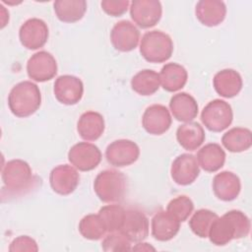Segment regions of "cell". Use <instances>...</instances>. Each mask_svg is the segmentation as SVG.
Masks as SVG:
<instances>
[{
	"instance_id": "obj_7",
	"label": "cell",
	"mask_w": 252,
	"mask_h": 252,
	"mask_svg": "<svg viewBox=\"0 0 252 252\" xmlns=\"http://www.w3.org/2000/svg\"><path fill=\"white\" fill-rule=\"evenodd\" d=\"M130 16L142 29L155 27L161 19L162 7L158 0H134L130 3Z\"/></svg>"
},
{
	"instance_id": "obj_14",
	"label": "cell",
	"mask_w": 252,
	"mask_h": 252,
	"mask_svg": "<svg viewBox=\"0 0 252 252\" xmlns=\"http://www.w3.org/2000/svg\"><path fill=\"white\" fill-rule=\"evenodd\" d=\"M80 181V174L73 165L59 164L49 174V183L52 190L62 196L73 193Z\"/></svg>"
},
{
	"instance_id": "obj_25",
	"label": "cell",
	"mask_w": 252,
	"mask_h": 252,
	"mask_svg": "<svg viewBox=\"0 0 252 252\" xmlns=\"http://www.w3.org/2000/svg\"><path fill=\"white\" fill-rule=\"evenodd\" d=\"M178 144L186 151H196L206 139L204 128L198 122H186L176 130Z\"/></svg>"
},
{
	"instance_id": "obj_19",
	"label": "cell",
	"mask_w": 252,
	"mask_h": 252,
	"mask_svg": "<svg viewBox=\"0 0 252 252\" xmlns=\"http://www.w3.org/2000/svg\"><path fill=\"white\" fill-rule=\"evenodd\" d=\"M195 15L202 25L217 27L225 19L226 6L220 0H201L196 4Z\"/></svg>"
},
{
	"instance_id": "obj_5",
	"label": "cell",
	"mask_w": 252,
	"mask_h": 252,
	"mask_svg": "<svg viewBox=\"0 0 252 252\" xmlns=\"http://www.w3.org/2000/svg\"><path fill=\"white\" fill-rule=\"evenodd\" d=\"M173 52L171 37L161 31L147 32L140 42V53L150 63H162L167 61Z\"/></svg>"
},
{
	"instance_id": "obj_26",
	"label": "cell",
	"mask_w": 252,
	"mask_h": 252,
	"mask_svg": "<svg viewBox=\"0 0 252 252\" xmlns=\"http://www.w3.org/2000/svg\"><path fill=\"white\" fill-rule=\"evenodd\" d=\"M197 160L207 172H216L220 170L225 162V152L216 143H209L203 146L197 153Z\"/></svg>"
},
{
	"instance_id": "obj_37",
	"label": "cell",
	"mask_w": 252,
	"mask_h": 252,
	"mask_svg": "<svg viewBox=\"0 0 252 252\" xmlns=\"http://www.w3.org/2000/svg\"><path fill=\"white\" fill-rule=\"evenodd\" d=\"M0 8H1V29H3L9 22V12L5 9L3 5H1Z\"/></svg>"
},
{
	"instance_id": "obj_4",
	"label": "cell",
	"mask_w": 252,
	"mask_h": 252,
	"mask_svg": "<svg viewBox=\"0 0 252 252\" xmlns=\"http://www.w3.org/2000/svg\"><path fill=\"white\" fill-rule=\"evenodd\" d=\"M94 190L100 201L108 204L119 203L126 194V176L116 169L102 170L94 181Z\"/></svg>"
},
{
	"instance_id": "obj_3",
	"label": "cell",
	"mask_w": 252,
	"mask_h": 252,
	"mask_svg": "<svg viewBox=\"0 0 252 252\" xmlns=\"http://www.w3.org/2000/svg\"><path fill=\"white\" fill-rule=\"evenodd\" d=\"M41 104L40 90L31 81L15 85L8 94V106L11 112L20 118L32 115Z\"/></svg>"
},
{
	"instance_id": "obj_20",
	"label": "cell",
	"mask_w": 252,
	"mask_h": 252,
	"mask_svg": "<svg viewBox=\"0 0 252 252\" xmlns=\"http://www.w3.org/2000/svg\"><path fill=\"white\" fill-rule=\"evenodd\" d=\"M152 235L158 241L171 240L180 229V221L167 211H158L151 221Z\"/></svg>"
},
{
	"instance_id": "obj_29",
	"label": "cell",
	"mask_w": 252,
	"mask_h": 252,
	"mask_svg": "<svg viewBox=\"0 0 252 252\" xmlns=\"http://www.w3.org/2000/svg\"><path fill=\"white\" fill-rule=\"evenodd\" d=\"M160 86L159 75L150 69L139 71L131 80L132 90L140 95H152L158 91Z\"/></svg>"
},
{
	"instance_id": "obj_16",
	"label": "cell",
	"mask_w": 252,
	"mask_h": 252,
	"mask_svg": "<svg viewBox=\"0 0 252 252\" xmlns=\"http://www.w3.org/2000/svg\"><path fill=\"white\" fill-rule=\"evenodd\" d=\"M171 122L169 110L162 104L148 106L142 116V125L151 135H162L170 128Z\"/></svg>"
},
{
	"instance_id": "obj_32",
	"label": "cell",
	"mask_w": 252,
	"mask_h": 252,
	"mask_svg": "<svg viewBox=\"0 0 252 252\" xmlns=\"http://www.w3.org/2000/svg\"><path fill=\"white\" fill-rule=\"evenodd\" d=\"M218 217L219 216L211 210L200 209L196 211L189 220V227L195 235L200 238H207L210 227Z\"/></svg>"
},
{
	"instance_id": "obj_22",
	"label": "cell",
	"mask_w": 252,
	"mask_h": 252,
	"mask_svg": "<svg viewBox=\"0 0 252 252\" xmlns=\"http://www.w3.org/2000/svg\"><path fill=\"white\" fill-rule=\"evenodd\" d=\"M169 108L177 121L190 122L198 115L199 106L196 99L187 93L173 94L169 101Z\"/></svg>"
},
{
	"instance_id": "obj_28",
	"label": "cell",
	"mask_w": 252,
	"mask_h": 252,
	"mask_svg": "<svg viewBox=\"0 0 252 252\" xmlns=\"http://www.w3.org/2000/svg\"><path fill=\"white\" fill-rule=\"evenodd\" d=\"M221 144L231 153L247 151L252 146V133L244 127L231 128L222 135Z\"/></svg>"
},
{
	"instance_id": "obj_31",
	"label": "cell",
	"mask_w": 252,
	"mask_h": 252,
	"mask_svg": "<svg viewBox=\"0 0 252 252\" xmlns=\"http://www.w3.org/2000/svg\"><path fill=\"white\" fill-rule=\"evenodd\" d=\"M125 209L118 204H110L101 207L98 211V216L102 220L107 232H113L120 230L124 218Z\"/></svg>"
},
{
	"instance_id": "obj_6",
	"label": "cell",
	"mask_w": 252,
	"mask_h": 252,
	"mask_svg": "<svg viewBox=\"0 0 252 252\" xmlns=\"http://www.w3.org/2000/svg\"><path fill=\"white\" fill-rule=\"evenodd\" d=\"M233 112L230 104L217 98L210 101L201 112V121L212 132H221L230 126Z\"/></svg>"
},
{
	"instance_id": "obj_1",
	"label": "cell",
	"mask_w": 252,
	"mask_h": 252,
	"mask_svg": "<svg viewBox=\"0 0 252 252\" xmlns=\"http://www.w3.org/2000/svg\"><path fill=\"white\" fill-rule=\"evenodd\" d=\"M250 226V220L243 212L231 210L213 221L208 237L213 244L223 246L232 239L246 237L249 234Z\"/></svg>"
},
{
	"instance_id": "obj_23",
	"label": "cell",
	"mask_w": 252,
	"mask_h": 252,
	"mask_svg": "<svg viewBox=\"0 0 252 252\" xmlns=\"http://www.w3.org/2000/svg\"><path fill=\"white\" fill-rule=\"evenodd\" d=\"M104 128V118L96 111L84 112L77 122L78 134L85 141H96L103 134Z\"/></svg>"
},
{
	"instance_id": "obj_35",
	"label": "cell",
	"mask_w": 252,
	"mask_h": 252,
	"mask_svg": "<svg viewBox=\"0 0 252 252\" xmlns=\"http://www.w3.org/2000/svg\"><path fill=\"white\" fill-rule=\"evenodd\" d=\"M10 252H36L38 246L36 241L29 235H20L12 240L9 246Z\"/></svg>"
},
{
	"instance_id": "obj_18",
	"label": "cell",
	"mask_w": 252,
	"mask_h": 252,
	"mask_svg": "<svg viewBox=\"0 0 252 252\" xmlns=\"http://www.w3.org/2000/svg\"><path fill=\"white\" fill-rule=\"evenodd\" d=\"M215 196L223 202L235 200L241 190L239 177L231 171H221L215 175L212 183Z\"/></svg>"
},
{
	"instance_id": "obj_10",
	"label": "cell",
	"mask_w": 252,
	"mask_h": 252,
	"mask_svg": "<svg viewBox=\"0 0 252 252\" xmlns=\"http://www.w3.org/2000/svg\"><path fill=\"white\" fill-rule=\"evenodd\" d=\"M48 35L47 24L38 18L27 20L19 30V38L22 45L30 50L43 47L47 42Z\"/></svg>"
},
{
	"instance_id": "obj_36",
	"label": "cell",
	"mask_w": 252,
	"mask_h": 252,
	"mask_svg": "<svg viewBox=\"0 0 252 252\" xmlns=\"http://www.w3.org/2000/svg\"><path fill=\"white\" fill-rule=\"evenodd\" d=\"M128 0H103L100 2L101 9L111 17H120L125 14L130 7Z\"/></svg>"
},
{
	"instance_id": "obj_34",
	"label": "cell",
	"mask_w": 252,
	"mask_h": 252,
	"mask_svg": "<svg viewBox=\"0 0 252 252\" xmlns=\"http://www.w3.org/2000/svg\"><path fill=\"white\" fill-rule=\"evenodd\" d=\"M101 248L104 251H129L131 250V241L120 231L109 232L104 236L101 242Z\"/></svg>"
},
{
	"instance_id": "obj_38",
	"label": "cell",
	"mask_w": 252,
	"mask_h": 252,
	"mask_svg": "<svg viewBox=\"0 0 252 252\" xmlns=\"http://www.w3.org/2000/svg\"><path fill=\"white\" fill-rule=\"evenodd\" d=\"M131 250H138V251H150V250H155L153 246H151L149 243H142V242H137L136 246H134Z\"/></svg>"
},
{
	"instance_id": "obj_27",
	"label": "cell",
	"mask_w": 252,
	"mask_h": 252,
	"mask_svg": "<svg viewBox=\"0 0 252 252\" xmlns=\"http://www.w3.org/2000/svg\"><path fill=\"white\" fill-rule=\"evenodd\" d=\"M56 17L63 23H76L83 19L87 11L85 0H57L53 3Z\"/></svg>"
},
{
	"instance_id": "obj_33",
	"label": "cell",
	"mask_w": 252,
	"mask_h": 252,
	"mask_svg": "<svg viewBox=\"0 0 252 252\" xmlns=\"http://www.w3.org/2000/svg\"><path fill=\"white\" fill-rule=\"evenodd\" d=\"M194 210V204L192 200L186 195H180L169 201L166 207V211L177 219L180 222L185 221Z\"/></svg>"
},
{
	"instance_id": "obj_11",
	"label": "cell",
	"mask_w": 252,
	"mask_h": 252,
	"mask_svg": "<svg viewBox=\"0 0 252 252\" xmlns=\"http://www.w3.org/2000/svg\"><path fill=\"white\" fill-rule=\"evenodd\" d=\"M27 73L32 81L39 83L49 81L57 74V62L51 53L38 51L28 60Z\"/></svg>"
},
{
	"instance_id": "obj_24",
	"label": "cell",
	"mask_w": 252,
	"mask_h": 252,
	"mask_svg": "<svg viewBox=\"0 0 252 252\" xmlns=\"http://www.w3.org/2000/svg\"><path fill=\"white\" fill-rule=\"evenodd\" d=\"M158 75L162 89L169 93L181 90L188 80L186 69L182 65L174 62L163 65Z\"/></svg>"
},
{
	"instance_id": "obj_12",
	"label": "cell",
	"mask_w": 252,
	"mask_h": 252,
	"mask_svg": "<svg viewBox=\"0 0 252 252\" xmlns=\"http://www.w3.org/2000/svg\"><path fill=\"white\" fill-rule=\"evenodd\" d=\"M56 99L65 105L77 104L84 94V84L82 80L73 75L59 76L53 87Z\"/></svg>"
},
{
	"instance_id": "obj_9",
	"label": "cell",
	"mask_w": 252,
	"mask_h": 252,
	"mask_svg": "<svg viewBox=\"0 0 252 252\" xmlns=\"http://www.w3.org/2000/svg\"><path fill=\"white\" fill-rule=\"evenodd\" d=\"M68 160L78 170L90 171L101 161V152L94 144L79 142L69 150Z\"/></svg>"
},
{
	"instance_id": "obj_2",
	"label": "cell",
	"mask_w": 252,
	"mask_h": 252,
	"mask_svg": "<svg viewBox=\"0 0 252 252\" xmlns=\"http://www.w3.org/2000/svg\"><path fill=\"white\" fill-rule=\"evenodd\" d=\"M3 190L8 197H17L30 192L35 187L38 179L33 175L30 164L23 159H11L2 168Z\"/></svg>"
},
{
	"instance_id": "obj_13",
	"label": "cell",
	"mask_w": 252,
	"mask_h": 252,
	"mask_svg": "<svg viewBox=\"0 0 252 252\" xmlns=\"http://www.w3.org/2000/svg\"><path fill=\"white\" fill-rule=\"evenodd\" d=\"M200 173L197 158L192 154H181L171 163L170 175L172 180L181 186L192 184Z\"/></svg>"
},
{
	"instance_id": "obj_17",
	"label": "cell",
	"mask_w": 252,
	"mask_h": 252,
	"mask_svg": "<svg viewBox=\"0 0 252 252\" xmlns=\"http://www.w3.org/2000/svg\"><path fill=\"white\" fill-rule=\"evenodd\" d=\"M120 231L131 242H141L149 235V220L140 210H126Z\"/></svg>"
},
{
	"instance_id": "obj_21",
	"label": "cell",
	"mask_w": 252,
	"mask_h": 252,
	"mask_svg": "<svg viewBox=\"0 0 252 252\" xmlns=\"http://www.w3.org/2000/svg\"><path fill=\"white\" fill-rule=\"evenodd\" d=\"M213 85L218 94L225 98H231L240 93L243 82L237 71L233 69H223L214 76Z\"/></svg>"
},
{
	"instance_id": "obj_30",
	"label": "cell",
	"mask_w": 252,
	"mask_h": 252,
	"mask_svg": "<svg viewBox=\"0 0 252 252\" xmlns=\"http://www.w3.org/2000/svg\"><path fill=\"white\" fill-rule=\"evenodd\" d=\"M79 231L84 238L89 240L101 239L107 232L98 214H90L85 216L79 222Z\"/></svg>"
},
{
	"instance_id": "obj_8",
	"label": "cell",
	"mask_w": 252,
	"mask_h": 252,
	"mask_svg": "<svg viewBox=\"0 0 252 252\" xmlns=\"http://www.w3.org/2000/svg\"><path fill=\"white\" fill-rule=\"evenodd\" d=\"M140 156L139 146L128 139L111 142L105 150V158L110 165L124 167L134 163Z\"/></svg>"
},
{
	"instance_id": "obj_15",
	"label": "cell",
	"mask_w": 252,
	"mask_h": 252,
	"mask_svg": "<svg viewBox=\"0 0 252 252\" xmlns=\"http://www.w3.org/2000/svg\"><path fill=\"white\" fill-rule=\"evenodd\" d=\"M140 40V31L127 20L117 22L110 32V41L113 47L120 52L134 50Z\"/></svg>"
}]
</instances>
